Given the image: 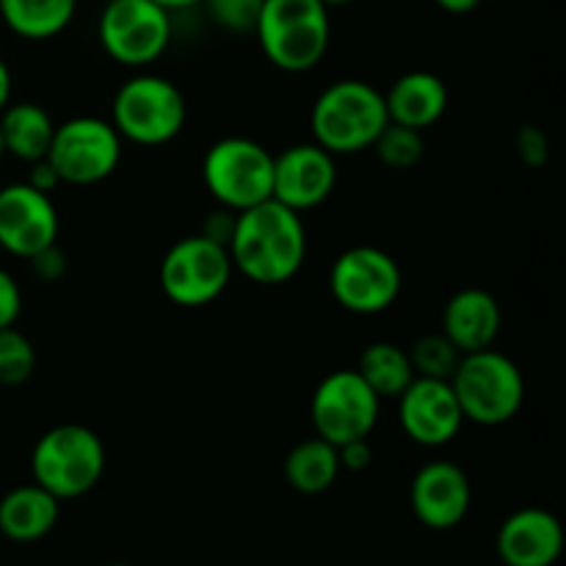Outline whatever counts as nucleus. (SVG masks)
I'll return each instance as SVG.
<instances>
[{
  "label": "nucleus",
  "instance_id": "nucleus-1",
  "mask_svg": "<svg viewBox=\"0 0 566 566\" xmlns=\"http://www.w3.org/2000/svg\"><path fill=\"white\" fill-rule=\"evenodd\" d=\"M232 269L254 285H285L302 271L307 260V230L302 213L276 199L235 213L230 243Z\"/></svg>",
  "mask_w": 566,
  "mask_h": 566
},
{
  "label": "nucleus",
  "instance_id": "nucleus-2",
  "mask_svg": "<svg viewBox=\"0 0 566 566\" xmlns=\"http://www.w3.org/2000/svg\"><path fill=\"white\" fill-rule=\"evenodd\" d=\"M387 122L390 119H387L385 94L357 77L329 83L310 108L313 142L335 158L374 147L376 136Z\"/></svg>",
  "mask_w": 566,
  "mask_h": 566
},
{
  "label": "nucleus",
  "instance_id": "nucleus-3",
  "mask_svg": "<svg viewBox=\"0 0 566 566\" xmlns=\"http://www.w3.org/2000/svg\"><path fill=\"white\" fill-rule=\"evenodd\" d=\"M254 36L271 66L302 75L315 70L329 50V9L321 0H263Z\"/></svg>",
  "mask_w": 566,
  "mask_h": 566
},
{
  "label": "nucleus",
  "instance_id": "nucleus-4",
  "mask_svg": "<svg viewBox=\"0 0 566 566\" xmlns=\"http://www.w3.org/2000/svg\"><path fill=\"white\" fill-rule=\"evenodd\" d=\"M453 396L464 415V423L506 426L525 403V376L512 357L497 348L462 354L451 376Z\"/></svg>",
  "mask_w": 566,
  "mask_h": 566
},
{
  "label": "nucleus",
  "instance_id": "nucleus-5",
  "mask_svg": "<svg viewBox=\"0 0 566 566\" xmlns=\"http://www.w3.org/2000/svg\"><path fill=\"white\" fill-rule=\"evenodd\" d=\"M105 462L108 457L97 431L81 423L53 426L33 446V484L59 501H75L103 481Z\"/></svg>",
  "mask_w": 566,
  "mask_h": 566
},
{
  "label": "nucleus",
  "instance_id": "nucleus-6",
  "mask_svg": "<svg viewBox=\"0 0 566 566\" xmlns=\"http://www.w3.org/2000/svg\"><path fill=\"white\" fill-rule=\"evenodd\" d=\"M188 119V105L180 88L164 75L138 72L127 77L111 103V125L122 142L138 147H164L175 142Z\"/></svg>",
  "mask_w": 566,
  "mask_h": 566
},
{
  "label": "nucleus",
  "instance_id": "nucleus-7",
  "mask_svg": "<svg viewBox=\"0 0 566 566\" xmlns=\"http://www.w3.org/2000/svg\"><path fill=\"white\" fill-rule=\"evenodd\" d=\"M202 182L219 208L241 213L271 199L274 155L254 138H219L202 158Z\"/></svg>",
  "mask_w": 566,
  "mask_h": 566
},
{
  "label": "nucleus",
  "instance_id": "nucleus-8",
  "mask_svg": "<svg viewBox=\"0 0 566 566\" xmlns=\"http://www.w3.org/2000/svg\"><path fill=\"white\" fill-rule=\"evenodd\" d=\"M232 260L227 247L199 235L180 238L171 243L160 260L158 282L171 304L186 310L208 307L232 282Z\"/></svg>",
  "mask_w": 566,
  "mask_h": 566
},
{
  "label": "nucleus",
  "instance_id": "nucleus-9",
  "mask_svg": "<svg viewBox=\"0 0 566 566\" xmlns=\"http://www.w3.org/2000/svg\"><path fill=\"white\" fill-rule=\"evenodd\" d=\"M105 55L127 70H144L169 50L171 11L155 0H108L97 25Z\"/></svg>",
  "mask_w": 566,
  "mask_h": 566
},
{
  "label": "nucleus",
  "instance_id": "nucleus-10",
  "mask_svg": "<svg viewBox=\"0 0 566 566\" xmlns=\"http://www.w3.org/2000/svg\"><path fill=\"white\" fill-rule=\"evenodd\" d=\"M122 144L125 142L111 119L72 116L55 125L48 160L66 186H97L119 166Z\"/></svg>",
  "mask_w": 566,
  "mask_h": 566
},
{
  "label": "nucleus",
  "instance_id": "nucleus-11",
  "mask_svg": "<svg viewBox=\"0 0 566 566\" xmlns=\"http://www.w3.org/2000/svg\"><path fill=\"white\" fill-rule=\"evenodd\" d=\"M381 398L357 370H332L318 381L310 398V420L315 437L335 448L352 440H365L379 423Z\"/></svg>",
  "mask_w": 566,
  "mask_h": 566
},
{
  "label": "nucleus",
  "instance_id": "nucleus-12",
  "mask_svg": "<svg viewBox=\"0 0 566 566\" xmlns=\"http://www.w3.org/2000/svg\"><path fill=\"white\" fill-rule=\"evenodd\" d=\"M403 274L398 260L379 247H352L340 252L329 271L332 298L346 313L379 315L401 296Z\"/></svg>",
  "mask_w": 566,
  "mask_h": 566
},
{
  "label": "nucleus",
  "instance_id": "nucleus-13",
  "mask_svg": "<svg viewBox=\"0 0 566 566\" xmlns=\"http://www.w3.org/2000/svg\"><path fill=\"white\" fill-rule=\"evenodd\" d=\"M61 219L50 193L33 186L9 182L0 188V249L14 258L31 260L33 254L59 241Z\"/></svg>",
  "mask_w": 566,
  "mask_h": 566
},
{
  "label": "nucleus",
  "instance_id": "nucleus-14",
  "mask_svg": "<svg viewBox=\"0 0 566 566\" xmlns=\"http://www.w3.org/2000/svg\"><path fill=\"white\" fill-rule=\"evenodd\" d=\"M337 186L335 155L326 153L315 142L291 144L274 155V182L271 199L296 213L318 208L332 197Z\"/></svg>",
  "mask_w": 566,
  "mask_h": 566
},
{
  "label": "nucleus",
  "instance_id": "nucleus-15",
  "mask_svg": "<svg viewBox=\"0 0 566 566\" xmlns=\"http://www.w3.org/2000/svg\"><path fill=\"white\" fill-rule=\"evenodd\" d=\"M398 423L403 434L423 448L451 446L464 426V415L453 396L451 381L415 376L412 385L396 398Z\"/></svg>",
  "mask_w": 566,
  "mask_h": 566
},
{
  "label": "nucleus",
  "instance_id": "nucleus-16",
  "mask_svg": "<svg viewBox=\"0 0 566 566\" xmlns=\"http://www.w3.org/2000/svg\"><path fill=\"white\" fill-rule=\"evenodd\" d=\"M470 501L473 492H470L468 473L448 459L423 464L409 486L415 517L431 531H451L462 525L470 512Z\"/></svg>",
  "mask_w": 566,
  "mask_h": 566
},
{
  "label": "nucleus",
  "instance_id": "nucleus-17",
  "mask_svg": "<svg viewBox=\"0 0 566 566\" xmlns=\"http://www.w3.org/2000/svg\"><path fill=\"white\" fill-rule=\"evenodd\" d=\"M495 547L506 566H553L562 558L564 528L547 509H520L503 520Z\"/></svg>",
  "mask_w": 566,
  "mask_h": 566
},
{
  "label": "nucleus",
  "instance_id": "nucleus-18",
  "mask_svg": "<svg viewBox=\"0 0 566 566\" xmlns=\"http://www.w3.org/2000/svg\"><path fill=\"white\" fill-rule=\"evenodd\" d=\"M503 329V310L484 287H462L442 310V335L462 354L495 346Z\"/></svg>",
  "mask_w": 566,
  "mask_h": 566
},
{
  "label": "nucleus",
  "instance_id": "nucleus-19",
  "mask_svg": "<svg viewBox=\"0 0 566 566\" xmlns=\"http://www.w3.org/2000/svg\"><path fill=\"white\" fill-rule=\"evenodd\" d=\"M381 94H385L387 119L420 133L434 127L448 111V86L434 72H403Z\"/></svg>",
  "mask_w": 566,
  "mask_h": 566
},
{
  "label": "nucleus",
  "instance_id": "nucleus-20",
  "mask_svg": "<svg viewBox=\"0 0 566 566\" xmlns=\"http://www.w3.org/2000/svg\"><path fill=\"white\" fill-rule=\"evenodd\" d=\"M61 501L39 484L17 486L0 501V534L11 542H39L55 528Z\"/></svg>",
  "mask_w": 566,
  "mask_h": 566
},
{
  "label": "nucleus",
  "instance_id": "nucleus-21",
  "mask_svg": "<svg viewBox=\"0 0 566 566\" xmlns=\"http://www.w3.org/2000/svg\"><path fill=\"white\" fill-rule=\"evenodd\" d=\"M53 133L55 122L42 105L9 103L0 111V136H3L6 155H14L22 164L48 158Z\"/></svg>",
  "mask_w": 566,
  "mask_h": 566
},
{
  "label": "nucleus",
  "instance_id": "nucleus-22",
  "mask_svg": "<svg viewBox=\"0 0 566 566\" xmlns=\"http://www.w3.org/2000/svg\"><path fill=\"white\" fill-rule=\"evenodd\" d=\"M77 0H0V22L11 33L31 42H44L70 28Z\"/></svg>",
  "mask_w": 566,
  "mask_h": 566
},
{
  "label": "nucleus",
  "instance_id": "nucleus-23",
  "mask_svg": "<svg viewBox=\"0 0 566 566\" xmlns=\"http://www.w3.org/2000/svg\"><path fill=\"white\" fill-rule=\"evenodd\" d=\"M337 475H340L337 448L321 437L302 440L285 457V481L302 495H321L332 490Z\"/></svg>",
  "mask_w": 566,
  "mask_h": 566
},
{
  "label": "nucleus",
  "instance_id": "nucleus-24",
  "mask_svg": "<svg viewBox=\"0 0 566 566\" xmlns=\"http://www.w3.org/2000/svg\"><path fill=\"white\" fill-rule=\"evenodd\" d=\"M354 370L368 381V387L381 401L385 398H398L415 379L412 359H409L407 348L387 340H376L365 346Z\"/></svg>",
  "mask_w": 566,
  "mask_h": 566
},
{
  "label": "nucleus",
  "instance_id": "nucleus-25",
  "mask_svg": "<svg viewBox=\"0 0 566 566\" xmlns=\"http://www.w3.org/2000/svg\"><path fill=\"white\" fill-rule=\"evenodd\" d=\"M370 149H374L376 158H379L387 169L409 171L423 160V133L412 130V127L396 125V122H387Z\"/></svg>",
  "mask_w": 566,
  "mask_h": 566
},
{
  "label": "nucleus",
  "instance_id": "nucleus-26",
  "mask_svg": "<svg viewBox=\"0 0 566 566\" xmlns=\"http://www.w3.org/2000/svg\"><path fill=\"white\" fill-rule=\"evenodd\" d=\"M407 352L409 359H412L415 376H423V379L451 381L453 370H457L459 359H462V352L442 332L420 335Z\"/></svg>",
  "mask_w": 566,
  "mask_h": 566
},
{
  "label": "nucleus",
  "instance_id": "nucleus-27",
  "mask_svg": "<svg viewBox=\"0 0 566 566\" xmlns=\"http://www.w3.org/2000/svg\"><path fill=\"white\" fill-rule=\"evenodd\" d=\"M36 370V348L14 326L0 329V385L20 387Z\"/></svg>",
  "mask_w": 566,
  "mask_h": 566
},
{
  "label": "nucleus",
  "instance_id": "nucleus-28",
  "mask_svg": "<svg viewBox=\"0 0 566 566\" xmlns=\"http://www.w3.org/2000/svg\"><path fill=\"white\" fill-rule=\"evenodd\" d=\"M199 6L208 9L210 20H213L221 31L247 36V33H254V28H258L263 0H202Z\"/></svg>",
  "mask_w": 566,
  "mask_h": 566
},
{
  "label": "nucleus",
  "instance_id": "nucleus-29",
  "mask_svg": "<svg viewBox=\"0 0 566 566\" xmlns=\"http://www.w3.org/2000/svg\"><path fill=\"white\" fill-rule=\"evenodd\" d=\"M514 153L528 169H542L551 158V138L539 125H523L514 136Z\"/></svg>",
  "mask_w": 566,
  "mask_h": 566
},
{
  "label": "nucleus",
  "instance_id": "nucleus-30",
  "mask_svg": "<svg viewBox=\"0 0 566 566\" xmlns=\"http://www.w3.org/2000/svg\"><path fill=\"white\" fill-rule=\"evenodd\" d=\"M22 313V291L14 282V276L6 269H0V329L14 326Z\"/></svg>",
  "mask_w": 566,
  "mask_h": 566
},
{
  "label": "nucleus",
  "instance_id": "nucleus-31",
  "mask_svg": "<svg viewBox=\"0 0 566 566\" xmlns=\"http://www.w3.org/2000/svg\"><path fill=\"white\" fill-rule=\"evenodd\" d=\"M28 263H31V271L36 274V280L42 282H59L66 274V254L61 252L59 243H50L48 249L33 254Z\"/></svg>",
  "mask_w": 566,
  "mask_h": 566
},
{
  "label": "nucleus",
  "instance_id": "nucleus-32",
  "mask_svg": "<svg viewBox=\"0 0 566 566\" xmlns=\"http://www.w3.org/2000/svg\"><path fill=\"white\" fill-rule=\"evenodd\" d=\"M337 459H340V470L348 473H363L374 462V448H370V437L365 440H352L346 446L337 448Z\"/></svg>",
  "mask_w": 566,
  "mask_h": 566
},
{
  "label": "nucleus",
  "instance_id": "nucleus-33",
  "mask_svg": "<svg viewBox=\"0 0 566 566\" xmlns=\"http://www.w3.org/2000/svg\"><path fill=\"white\" fill-rule=\"evenodd\" d=\"M232 230H235V213L227 208H219L216 213H210L208 219H205L202 235L210 238V241L221 243V247H227L232 238Z\"/></svg>",
  "mask_w": 566,
  "mask_h": 566
},
{
  "label": "nucleus",
  "instance_id": "nucleus-34",
  "mask_svg": "<svg viewBox=\"0 0 566 566\" xmlns=\"http://www.w3.org/2000/svg\"><path fill=\"white\" fill-rule=\"evenodd\" d=\"M28 166H31V171H28V180H25L28 186H33L36 191L50 193V197H53V191L61 186V180H59V175H55L53 166H50V160L42 158V160H33V164H28Z\"/></svg>",
  "mask_w": 566,
  "mask_h": 566
},
{
  "label": "nucleus",
  "instance_id": "nucleus-35",
  "mask_svg": "<svg viewBox=\"0 0 566 566\" xmlns=\"http://www.w3.org/2000/svg\"><path fill=\"white\" fill-rule=\"evenodd\" d=\"M434 3L440 6V9L446 11V14L462 17V14H470V11L479 9V6L484 3V0H434Z\"/></svg>",
  "mask_w": 566,
  "mask_h": 566
},
{
  "label": "nucleus",
  "instance_id": "nucleus-36",
  "mask_svg": "<svg viewBox=\"0 0 566 566\" xmlns=\"http://www.w3.org/2000/svg\"><path fill=\"white\" fill-rule=\"evenodd\" d=\"M11 83H14L11 81V70L3 55H0V111L11 103Z\"/></svg>",
  "mask_w": 566,
  "mask_h": 566
},
{
  "label": "nucleus",
  "instance_id": "nucleus-37",
  "mask_svg": "<svg viewBox=\"0 0 566 566\" xmlns=\"http://www.w3.org/2000/svg\"><path fill=\"white\" fill-rule=\"evenodd\" d=\"M155 3L164 6L166 11H180V9H191V6H199L202 0H155Z\"/></svg>",
  "mask_w": 566,
  "mask_h": 566
},
{
  "label": "nucleus",
  "instance_id": "nucleus-38",
  "mask_svg": "<svg viewBox=\"0 0 566 566\" xmlns=\"http://www.w3.org/2000/svg\"><path fill=\"white\" fill-rule=\"evenodd\" d=\"M321 3H324L326 9H340V6H348V3H354V0H321Z\"/></svg>",
  "mask_w": 566,
  "mask_h": 566
},
{
  "label": "nucleus",
  "instance_id": "nucleus-39",
  "mask_svg": "<svg viewBox=\"0 0 566 566\" xmlns=\"http://www.w3.org/2000/svg\"><path fill=\"white\" fill-rule=\"evenodd\" d=\"M3 155H6V147H3V136H0V160H3Z\"/></svg>",
  "mask_w": 566,
  "mask_h": 566
},
{
  "label": "nucleus",
  "instance_id": "nucleus-40",
  "mask_svg": "<svg viewBox=\"0 0 566 566\" xmlns=\"http://www.w3.org/2000/svg\"><path fill=\"white\" fill-rule=\"evenodd\" d=\"M108 566H130V564H108Z\"/></svg>",
  "mask_w": 566,
  "mask_h": 566
}]
</instances>
